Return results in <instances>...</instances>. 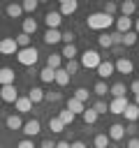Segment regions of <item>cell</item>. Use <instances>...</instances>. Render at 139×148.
<instances>
[{"label": "cell", "mask_w": 139, "mask_h": 148, "mask_svg": "<svg viewBox=\"0 0 139 148\" xmlns=\"http://www.w3.org/2000/svg\"><path fill=\"white\" fill-rule=\"evenodd\" d=\"M86 23H88L90 30H107L111 23H116V18L109 16V14H104V12H95V14H90L86 18Z\"/></svg>", "instance_id": "6da1fadb"}, {"label": "cell", "mask_w": 139, "mask_h": 148, "mask_svg": "<svg viewBox=\"0 0 139 148\" xmlns=\"http://www.w3.org/2000/svg\"><path fill=\"white\" fill-rule=\"evenodd\" d=\"M16 60H19L21 65H25V67H32V65L39 60V51H37L35 46H28V49H19V53H16Z\"/></svg>", "instance_id": "7a4b0ae2"}, {"label": "cell", "mask_w": 139, "mask_h": 148, "mask_svg": "<svg viewBox=\"0 0 139 148\" xmlns=\"http://www.w3.org/2000/svg\"><path fill=\"white\" fill-rule=\"evenodd\" d=\"M79 62H81V67H86V69H97L100 62H102V56H100L95 49H86Z\"/></svg>", "instance_id": "3957f363"}, {"label": "cell", "mask_w": 139, "mask_h": 148, "mask_svg": "<svg viewBox=\"0 0 139 148\" xmlns=\"http://www.w3.org/2000/svg\"><path fill=\"white\" fill-rule=\"evenodd\" d=\"M0 53L2 56H16L19 53V44L14 37H2L0 39Z\"/></svg>", "instance_id": "277c9868"}, {"label": "cell", "mask_w": 139, "mask_h": 148, "mask_svg": "<svg viewBox=\"0 0 139 148\" xmlns=\"http://www.w3.org/2000/svg\"><path fill=\"white\" fill-rule=\"evenodd\" d=\"M0 99L14 104V102L19 99V90H16V86H0Z\"/></svg>", "instance_id": "5b68a950"}, {"label": "cell", "mask_w": 139, "mask_h": 148, "mask_svg": "<svg viewBox=\"0 0 139 148\" xmlns=\"http://www.w3.org/2000/svg\"><path fill=\"white\" fill-rule=\"evenodd\" d=\"M21 132L25 134V139H32V136H37V134L42 132V125H39V120H37V118H32V120L23 123V130H21Z\"/></svg>", "instance_id": "8992f818"}, {"label": "cell", "mask_w": 139, "mask_h": 148, "mask_svg": "<svg viewBox=\"0 0 139 148\" xmlns=\"http://www.w3.org/2000/svg\"><path fill=\"white\" fill-rule=\"evenodd\" d=\"M130 102H127V97H114L111 99V104H109V113H116V116H123V111H125V106H127Z\"/></svg>", "instance_id": "52a82bcc"}, {"label": "cell", "mask_w": 139, "mask_h": 148, "mask_svg": "<svg viewBox=\"0 0 139 148\" xmlns=\"http://www.w3.org/2000/svg\"><path fill=\"white\" fill-rule=\"evenodd\" d=\"M107 136H109V141H120V139L125 136V125H123V123H114V125L107 130Z\"/></svg>", "instance_id": "ba28073f"}, {"label": "cell", "mask_w": 139, "mask_h": 148, "mask_svg": "<svg viewBox=\"0 0 139 148\" xmlns=\"http://www.w3.org/2000/svg\"><path fill=\"white\" fill-rule=\"evenodd\" d=\"M44 23H46V28H49V30H58V25L63 23V16H60V12H46V16H44Z\"/></svg>", "instance_id": "9c48e42d"}, {"label": "cell", "mask_w": 139, "mask_h": 148, "mask_svg": "<svg viewBox=\"0 0 139 148\" xmlns=\"http://www.w3.org/2000/svg\"><path fill=\"white\" fill-rule=\"evenodd\" d=\"M132 25H134V21H132L130 16H118V18H116V32H120V35L130 32Z\"/></svg>", "instance_id": "30bf717a"}, {"label": "cell", "mask_w": 139, "mask_h": 148, "mask_svg": "<svg viewBox=\"0 0 139 148\" xmlns=\"http://www.w3.org/2000/svg\"><path fill=\"white\" fill-rule=\"evenodd\" d=\"M114 67H116V72H120V74H132V72H134V65H132L130 58H118V60L114 62Z\"/></svg>", "instance_id": "8fae6325"}, {"label": "cell", "mask_w": 139, "mask_h": 148, "mask_svg": "<svg viewBox=\"0 0 139 148\" xmlns=\"http://www.w3.org/2000/svg\"><path fill=\"white\" fill-rule=\"evenodd\" d=\"M14 69L12 67H0V86H14Z\"/></svg>", "instance_id": "7c38bea8"}, {"label": "cell", "mask_w": 139, "mask_h": 148, "mask_svg": "<svg viewBox=\"0 0 139 148\" xmlns=\"http://www.w3.org/2000/svg\"><path fill=\"white\" fill-rule=\"evenodd\" d=\"M76 9H79V2H76V0H63L58 12H60V16H70V14H74Z\"/></svg>", "instance_id": "4fadbf2b"}, {"label": "cell", "mask_w": 139, "mask_h": 148, "mask_svg": "<svg viewBox=\"0 0 139 148\" xmlns=\"http://www.w3.org/2000/svg\"><path fill=\"white\" fill-rule=\"evenodd\" d=\"M114 72H116V67H114L111 60H102L100 67H97V76H100V79H107V76H111Z\"/></svg>", "instance_id": "5bb4252c"}, {"label": "cell", "mask_w": 139, "mask_h": 148, "mask_svg": "<svg viewBox=\"0 0 139 148\" xmlns=\"http://www.w3.org/2000/svg\"><path fill=\"white\" fill-rule=\"evenodd\" d=\"M123 116H125V120H127V123H137V120H139V106H137L134 102H130V104L125 106Z\"/></svg>", "instance_id": "9a60e30c"}, {"label": "cell", "mask_w": 139, "mask_h": 148, "mask_svg": "<svg viewBox=\"0 0 139 148\" xmlns=\"http://www.w3.org/2000/svg\"><path fill=\"white\" fill-rule=\"evenodd\" d=\"M118 9H120V16H130L132 18V14L137 12V2L134 0H125V2H120Z\"/></svg>", "instance_id": "2e32d148"}, {"label": "cell", "mask_w": 139, "mask_h": 148, "mask_svg": "<svg viewBox=\"0 0 139 148\" xmlns=\"http://www.w3.org/2000/svg\"><path fill=\"white\" fill-rule=\"evenodd\" d=\"M44 42H46L49 46H53V44L63 42V32H60V30H46V32H44Z\"/></svg>", "instance_id": "e0dca14e"}, {"label": "cell", "mask_w": 139, "mask_h": 148, "mask_svg": "<svg viewBox=\"0 0 139 148\" xmlns=\"http://www.w3.org/2000/svg\"><path fill=\"white\" fill-rule=\"evenodd\" d=\"M67 111H72L74 116H76V113L81 116V113L86 111V106H83V102H79L76 97H70V99H67Z\"/></svg>", "instance_id": "ac0fdd59"}, {"label": "cell", "mask_w": 139, "mask_h": 148, "mask_svg": "<svg viewBox=\"0 0 139 148\" xmlns=\"http://www.w3.org/2000/svg\"><path fill=\"white\" fill-rule=\"evenodd\" d=\"M44 92H46V90H42V88L35 86V88L28 90V99H30L32 104H39V102H44Z\"/></svg>", "instance_id": "d6986e66"}, {"label": "cell", "mask_w": 139, "mask_h": 148, "mask_svg": "<svg viewBox=\"0 0 139 148\" xmlns=\"http://www.w3.org/2000/svg\"><path fill=\"white\" fill-rule=\"evenodd\" d=\"M14 106H16L19 113H28V111H32V102H30L28 97H19V99L14 102Z\"/></svg>", "instance_id": "ffe728a7"}, {"label": "cell", "mask_w": 139, "mask_h": 148, "mask_svg": "<svg viewBox=\"0 0 139 148\" xmlns=\"http://www.w3.org/2000/svg\"><path fill=\"white\" fill-rule=\"evenodd\" d=\"M5 125H7L9 130H23V120H21V116H16V113L7 116V118H5Z\"/></svg>", "instance_id": "44dd1931"}, {"label": "cell", "mask_w": 139, "mask_h": 148, "mask_svg": "<svg viewBox=\"0 0 139 148\" xmlns=\"http://www.w3.org/2000/svg\"><path fill=\"white\" fill-rule=\"evenodd\" d=\"M81 118H83V123H86V125H95L100 116L95 113V109H93V106H86V111L81 113Z\"/></svg>", "instance_id": "7402d4cb"}, {"label": "cell", "mask_w": 139, "mask_h": 148, "mask_svg": "<svg viewBox=\"0 0 139 148\" xmlns=\"http://www.w3.org/2000/svg\"><path fill=\"white\" fill-rule=\"evenodd\" d=\"M46 67H51V69H60V67H63V56H60V53H51V56L46 58Z\"/></svg>", "instance_id": "603a6c76"}, {"label": "cell", "mask_w": 139, "mask_h": 148, "mask_svg": "<svg viewBox=\"0 0 139 148\" xmlns=\"http://www.w3.org/2000/svg\"><path fill=\"white\" fill-rule=\"evenodd\" d=\"M5 12H7V16H9V18H19V16L23 14V7H21V5H16V2H9Z\"/></svg>", "instance_id": "cb8c5ba5"}, {"label": "cell", "mask_w": 139, "mask_h": 148, "mask_svg": "<svg viewBox=\"0 0 139 148\" xmlns=\"http://www.w3.org/2000/svg\"><path fill=\"white\" fill-rule=\"evenodd\" d=\"M21 32L35 35V32H37V21H35V18H23V30H21Z\"/></svg>", "instance_id": "d4e9b609"}, {"label": "cell", "mask_w": 139, "mask_h": 148, "mask_svg": "<svg viewBox=\"0 0 139 148\" xmlns=\"http://www.w3.org/2000/svg\"><path fill=\"white\" fill-rule=\"evenodd\" d=\"M60 56H63L65 60H74V58H76V46H74V44H65L63 51H60Z\"/></svg>", "instance_id": "484cf974"}, {"label": "cell", "mask_w": 139, "mask_h": 148, "mask_svg": "<svg viewBox=\"0 0 139 148\" xmlns=\"http://www.w3.org/2000/svg\"><path fill=\"white\" fill-rule=\"evenodd\" d=\"M79 67H81V62H79L76 58H74V60H65V65H63V69H65L70 76H72V74H76V72H79Z\"/></svg>", "instance_id": "4316f807"}, {"label": "cell", "mask_w": 139, "mask_h": 148, "mask_svg": "<svg viewBox=\"0 0 139 148\" xmlns=\"http://www.w3.org/2000/svg\"><path fill=\"white\" fill-rule=\"evenodd\" d=\"M137 42H139V35H137L134 30H130V32L123 35V46H134Z\"/></svg>", "instance_id": "83f0119b"}, {"label": "cell", "mask_w": 139, "mask_h": 148, "mask_svg": "<svg viewBox=\"0 0 139 148\" xmlns=\"http://www.w3.org/2000/svg\"><path fill=\"white\" fill-rule=\"evenodd\" d=\"M39 79H42L44 83H51V81H56V69H51V67H44V69L39 72Z\"/></svg>", "instance_id": "f1b7e54d"}, {"label": "cell", "mask_w": 139, "mask_h": 148, "mask_svg": "<svg viewBox=\"0 0 139 148\" xmlns=\"http://www.w3.org/2000/svg\"><path fill=\"white\" fill-rule=\"evenodd\" d=\"M53 83H58V86H67V83H70V74H67L63 67L56 69V81H53Z\"/></svg>", "instance_id": "f546056e"}, {"label": "cell", "mask_w": 139, "mask_h": 148, "mask_svg": "<svg viewBox=\"0 0 139 148\" xmlns=\"http://www.w3.org/2000/svg\"><path fill=\"white\" fill-rule=\"evenodd\" d=\"M109 92H111L114 97H125L127 88H125V83H120V81H118V83H114V86L109 88Z\"/></svg>", "instance_id": "4dcf8cb0"}, {"label": "cell", "mask_w": 139, "mask_h": 148, "mask_svg": "<svg viewBox=\"0 0 139 148\" xmlns=\"http://www.w3.org/2000/svg\"><path fill=\"white\" fill-rule=\"evenodd\" d=\"M14 39H16L19 49H28V46H32V44H30V35H25V32H19Z\"/></svg>", "instance_id": "1f68e13d"}, {"label": "cell", "mask_w": 139, "mask_h": 148, "mask_svg": "<svg viewBox=\"0 0 139 148\" xmlns=\"http://www.w3.org/2000/svg\"><path fill=\"white\" fill-rule=\"evenodd\" d=\"M58 118H60V123L67 127V125H72V123H74V118H76V116H74L72 111H67V109H65V111H60V113H58Z\"/></svg>", "instance_id": "d6a6232c"}, {"label": "cell", "mask_w": 139, "mask_h": 148, "mask_svg": "<svg viewBox=\"0 0 139 148\" xmlns=\"http://www.w3.org/2000/svg\"><path fill=\"white\" fill-rule=\"evenodd\" d=\"M49 130L58 134V132H65V125H63V123H60V118L56 116V118H49Z\"/></svg>", "instance_id": "836d02e7"}, {"label": "cell", "mask_w": 139, "mask_h": 148, "mask_svg": "<svg viewBox=\"0 0 139 148\" xmlns=\"http://www.w3.org/2000/svg\"><path fill=\"white\" fill-rule=\"evenodd\" d=\"M97 42H100L102 49H111V46H114V42H111V32H102V35L97 37Z\"/></svg>", "instance_id": "e575fe53"}, {"label": "cell", "mask_w": 139, "mask_h": 148, "mask_svg": "<svg viewBox=\"0 0 139 148\" xmlns=\"http://www.w3.org/2000/svg\"><path fill=\"white\" fill-rule=\"evenodd\" d=\"M93 92H95L97 97H104V95L109 92V88H107V83H104V81H97V83H95V88H93Z\"/></svg>", "instance_id": "d590c367"}, {"label": "cell", "mask_w": 139, "mask_h": 148, "mask_svg": "<svg viewBox=\"0 0 139 148\" xmlns=\"http://www.w3.org/2000/svg\"><path fill=\"white\" fill-rule=\"evenodd\" d=\"M93 109H95V113H97V116H102V113H107V111H109V106H107V102H104V99H97V102L93 104Z\"/></svg>", "instance_id": "8d00e7d4"}, {"label": "cell", "mask_w": 139, "mask_h": 148, "mask_svg": "<svg viewBox=\"0 0 139 148\" xmlns=\"http://www.w3.org/2000/svg\"><path fill=\"white\" fill-rule=\"evenodd\" d=\"M93 143H95V148H107V146H109V136H107V134H97Z\"/></svg>", "instance_id": "74e56055"}, {"label": "cell", "mask_w": 139, "mask_h": 148, "mask_svg": "<svg viewBox=\"0 0 139 148\" xmlns=\"http://www.w3.org/2000/svg\"><path fill=\"white\" fill-rule=\"evenodd\" d=\"M102 12H104V14H109V16H114V14H116V12H118V5H116V2H111V0H109V2H107V5H104V9H102Z\"/></svg>", "instance_id": "f35d334b"}, {"label": "cell", "mask_w": 139, "mask_h": 148, "mask_svg": "<svg viewBox=\"0 0 139 148\" xmlns=\"http://www.w3.org/2000/svg\"><path fill=\"white\" fill-rule=\"evenodd\" d=\"M88 95H90V92H88L86 88H76V90H74V97H76L79 102H86V99H88Z\"/></svg>", "instance_id": "ab89813d"}, {"label": "cell", "mask_w": 139, "mask_h": 148, "mask_svg": "<svg viewBox=\"0 0 139 148\" xmlns=\"http://www.w3.org/2000/svg\"><path fill=\"white\" fill-rule=\"evenodd\" d=\"M44 99H46V102H60V99H63V95H60V92H56V90H51V92H44Z\"/></svg>", "instance_id": "60d3db41"}, {"label": "cell", "mask_w": 139, "mask_h": 148, "mask_svg": "<svg viewBox=\"0 0 139 148\" xmlns=\"http://www.w3.org/2000/svg\"><path fill=\"white\" fill-rule=\"evenodd\" d=\"M37 5H39L37 0H25L21 7H23V12H35V9H37Z\"/></svg>", "instance_id": "b9f144b4"}, {"label": "cell", "mask_w": 139, "mask_h": 148, "mask_svg": "<svg viewBox=\"0 0 139 148\" xmlns=\"http://www.w3.org/2000/svg\"><path fill=\"white\" fill-rule=\"evenodd\" d=\"M74 37H76L74 30H65V32H63V42H65V44H74Z\"/></svg>", "instance_id": "7bdbcfd3"}, {"label": "cell", "mask_w": 139, "mask_h": 148, "mask_svg": "<svg viewBox=\"0 0 139 148\" xmlns=\"http://www.w3.org/2000/svg\"><path fill=\"white\" fill-rule=\"evenodd\" d=\"M111 42H114V46H120L123 44V35L120 32H111Z\"/></svg>", "instance_id": "ee69618b"}, {"label": "cell", "mask_w": 139, "mask_h": 148, "mask_svg": "<svg viewBox=\"0 0 139 148\" xmlns=\"http://www.w3.org/2000/svg\"><path fill=\"white\" fill-rule=\"evenodd\" d=\"M16 148H35V143H32V139H23L16 143Z\"/></svg>", "instance_id": "f6af8a7d"}, {"label": "cell", "mask_w": 139, "mask_h": 148, "mask_svg": "<svg viewBox=\"0 0 139 148\" xmlns=\"http://www.w3.org/2000/svg\"><path fill=\"white\" fill-rule=\"evenodd\" d=\"M137 130H139L137 123H127V125H125V132H127V134H137Z\"/></svg>", "instance_id": "bcb514c9"}, {"label": "cell", "mask_w": 139, "mask_h": 148, "mask_svg": "<svg viewBox=\"0 0 139 148\" xmlns=\"http://www.w3.org/2000/svg\"><path fill=\"white\" fill-rule=\"evenodd\" d=\"M39 148H56V141H51V139H44V141L39 143Z\"/></svg>", "instance_id": "7dc6e473"}, {"label": "cell", "mask_w": 139, "mask_h": 148, "mask_svg": "<svg viewBox=\"0 0 139 148\" xmlns=\"http://www.w3.org/2000/svg\"><path fill=\"white\" fill-rule=\"evenodd\" d=\"M130 90H132L134 95H139V79H134V81H132V86H130Z\"/></svg>", "instance_id": "c3c4849f"}, {"label": "cell", "mask_w": 139, "mask_h": 148, "mask_svg": "<svg viewBox=\"0 0 139 148\" xmlns=\"http://www.w3.org/2000/svg\"><path fill=\"white\" fill-rule=\"evenodd\" d=\"M127 148H139V139H137V136H132V139L127 141Z\"/></svg>", "instance_id": "681fc988"}, {"label": "cell", "mask_w": 139, "mask_h": 148, "mask_svg": "<svg viewBox=\"0 0 139 148\" xmlns=\"http://www.w3.org/2000/svg\"><path fill=\"white\" fill-rule=\"evenodd\" d=\"M70 148H86V143H83V141H72Z\"/></svg>", "instance_id": "f907efd6"}, {"label": "cell", "mask_w": 139, "mask_h": 148, "mask_svg": "<svg viewBox=\"0 0 139 148\" xmlns=\"http://www.w3.org/2000/svg\"><path fill=\"white\" fill-rule=\"evenodd\" d=\"M56 148H70V141H56Z\"/></svg>", "instance_id": "816d5d0a"}, {"label": "cell", "mask_w": 139, "mask_h": 148, "mask_svg": "<svg viewBox=\"0 0 139 148\" xmlns=\"http://www.w3.org/2000/svg\"><path fill=\"white\" fill-rule=\"evenodd\" d=\"M132 28H134V32H137V35H139V18H137V21H134V25H132Z\"/></svg>", "instance_id": "f5cc1de1"}, {"label": "cell", "mask_w": 139, "mask_h": 148, "mask_svg": "<svg viewBox=\"0 0 139 148\" xmlns=\"http://www.w3.org/2000/svg\"><path fill=\"white\" fill-rule=\"evenodd\" d=\"M134 104H137V106H139V95H134Z\"/></svg>", "instance_id": "db71d44e"}, {"label": "cell", "mask_w": 139, "mask_h": 148, "mask_svg": "<svg viewBox=\"0 0 139 148\" xmlns=\"http://www.w3.org/2000/svg\"><path fill=\"white\" fill-rule=\"evenodd\" d=\"M0 148H2V146H0Z\"/></svg>", "instance_id": "11a10c76"}]
</instances>
